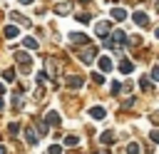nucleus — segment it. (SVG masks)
<instances>
[{
    "instance_id": "obj_1",
    "label": "nucleus",
    "mask_w": 159,
    "mask_h": 154,
    "mask_svg": "<svg viewBox=\"0 0 159 154\" xmlns=\"http://www.w3.org/2000/svg\"><path fill=\"white\" fill-rule=\"evenodd\" d=\"M12 57H15V62L20 65V70L27 75V72H30V62H32V60H30V55H27V52H15Z\"/></svg>"
},
{
    "instance_id": "obj_2",
    "label": "nucleus",
    "mask_w": 159,
    "mask_h": 154,
    "mask_svg": "<svg viewBox=\"0 0 159 154\" xmlns=\"http://www.w3.org/2000/svg\"><path fill=\"white\" fill-rule=\"evenodd\" d=\"M80 60L87 62V65L94 62V60H97V47H87V50H82V52H80Z\"/></svg>"
},
{
    "instance_id": "obj_3",
    "label": "nucleus",
    "mask_w": 159,
    "mask_h": 154,
    "mask_svg": "<svg viewBox=\"0 0 159 154\" xmlns=\"http://www.w3.org/2000/svg\"><path fill=\"white\" fill-rule=\"evenodd\" d=\"M132 17H134V22H137L139 27H144V25H149V17H147V12H142V10H137V12L132 15Z\"/></svg>"
},
{
    "instance_id": "obj_4",
    "label": "nucleus",
    "mask_w": 159,
    "mask_h": 154,
    "mask_svg": "<svg viewBox=\"0 0 159 154\" xmlns=\"http://www.w3.org/2000/svg\"><path fill=\"white\" fill-rule=\"evenodd\" d=\"M94 32H97L99 37H104V35L109 32V20H102V22H97V25H94Z\"/></svg>"
},
{
    "instance_id": "obj_5",
    "label": "nucleus",
    "mask_w": 159,
    "mask_h": 154,
    "mask_svg": "<svg viewBox=\"0 0 159 154\" xmlns=\"http://www.w3.org/2000/svg\"><path fill=\"white\" fill-rule=\"evenodd\" d=\"M45 122H47V127H60V114L57 112H47L45 114Z\"/></svg>"
},
{
    "instance_id": "obj_6",
    "label": "nucleus",
    "mask_w": 159,
    "mask_h": 154,
    "mask_svg": "<svg viewBox=\"0 0 159 154\" xmlns=\"http://www.w3.org/2000/svg\"><path fill=\"white\" fill-rule=\"evenodd\" d=\"M82 84H84V79H82V77H77V75L67 77V87H72V89H80Z\"/></svg>"
},
{
    "instance_id": "obj_7",
    "label": "nucleus",
    "mask_w": 159,
    "mask_h": 154,
    "mask_svg": "<svg viewBox=\"0 0 159 154\" xmlns=\"http://www.w3.org/2000/svg\"><path fill=\"white\" fill-rule=\"evenodd\" d=\"M37 139H40V137L35 134V129H32V127H25V142H27V144H37Z\"/></svg>"
},
{
    "instance_id": "obj_8",
    "label": "nucleus",
    "mask_w": 159,
    "mask_h": 154,
    "mask_svg": "<svg viewBox=\"0 0 159 154\" xmlns=\"http://www.w3.org/2000/svg\"><path fill=\"white\" fill-rule=\"evenodd\" d=\"M70 10H72V2H57V5H55V12H57V15H67Z\"/></svg>"
},
{
    "instance_id": "obj_9",
    "label": "nucleus",
    "mask_w": 159,
    "mask_h": 154,
    "mask_svg": "<svg viewBox=\"0 0 159 154\" xmlns=\"http://www.w3.org/2000/svg\"><path fill=\"white\" fill-rule=\"evenodd\" d=\"M109 15H112V20H117V22H122V20L127 17V12H124L122 7H112V12H109Z\"/></svg>"
},
{
    "instance_id": "obj_10",
    "label": "nucleus",
    "mask_w": 159,
    "mask_h": 154,
    "mask_svg": "<svg viewBox=\"0 0 159 154\" xmlns=\"http://www.w3.org/2000/svg\"><path fill=\"white\" fill-rule=\"evenodd\" d=\"M70 40H72L75 45H84L89 37H87V35H82V32H72V35H70Z\"/></svg>"
},
{
    "instance_id": "obj_11",
    "label": "nucleus",
    "mask_w": 159,
    "mask_h": 154,
    "mask_svg": "<svg viewBox=\"0 0 159 154\" xmlns=\"http://www.w3.org/2000/svg\"><path fill=\"white\" fill-rule=\"evenodd\" d=\"M104 114H107L104 107H92V109H89V117H92V119H104Z\"/></svg>"
},
{
    "instance_id": "obj_12",
    "label": "nucleus",
    "mask_w": 159,
    "mask_h": 154,
    "mask_svg": "<svg viewBox=\"0 0 159 154\" xmlns=\"http://www.w3.org/2000/svg\"><path fill=\"white\" fill-rule=\"evenodd\" d=\"M17 32H20V30H17V25H7V27H5V37H7V40H15V37H17Z\"/></svg>"
},
{
    "instance_id": "obj_13",
    "label": "nucleus",
    "mask_w": 159,
    "mask_h": 154,
    "mask_svg": "<svg viewBox=\"0 0 159 154\" xmlns=\"http://www.w3.org/2000/svg\"><path fill=\"white\" fill-rule=\"evenodd\" d=\"M134 70V62H129V60H122V65H119V72L122 75H129Z\"/></svg>"
},
{
    "instance_id": "obj_14",
    "label": "nucleus",
    "mask_w": 159,
    "mask_h": 154,
    "mask_svg": "<svg viewBox=\"0 0 159 154\" xmlns=\"http://www.w3.org/2000/svg\"><path fill=\"white\" fill-rule=\"evenodd\" d=\"M109 37H112V40H114V42H117V45H122V42H124V40H127V35H124V32H122V30H114V32H112V35H109Z\"/></svg>"
},
{
    "instance_id": "obj_15",
    "label": "nucleus",
    "mask_w": 159,
    "mask_h": 154,
    "mask_svg": "<svg viewBox=\"0 0 159 154\" xmlns=\"http://www.w3.org/2000/svg\"><path fill=\"white\" fill-rule=\"evenodd\" d=\"M99 67H102V72H109L112 70V60L109 57H99Z\"/></svg>"
},
{
    "instance_id": "obj_16",
    "label": "nucleus",
    "mask_w": 159,
    "mask_h": 154,
    "mask_svg": "<svg viewBox=\"0 0 159 154\" xmlns=\"http://www.w3.org/2000/svg\"><path fill=\"white\" fill-rule=\"evenodd\" d=\"M99 142H102V144H112V142H114V134H112V132L107 129V132H102V137H99Z\"/></svg>"
},
{
    "instance_id": "obj_17",
    "label": "nucleus",
    "mask_w": 159,
    "mask_h": 154,
    "mask_svg": "<svg viewBox=\"0 0 159 154\" xmlns=\"http://www.w3.org/2000/svg\"><path fill=\"white\" fill-rule=\"evenodd\" d=\"M10 20H12V22H17V25H27V20H25L20 12H10Z\"/></svg>"
},
{
    "instance_id": "obj_18",
    "label": "nucleus",
    "mask_w": 159,
    "mask_h": 154,
    "mask_svg": "<svg viewBox=\"0 0 159 154\" xmlns=\"http://www.w3.org/2000/svg\"><path fill=\"white\" fill-rule=\"evenodd\" d=\"M22 45H25L27 50H37V40H32V37H25V40H22Z\"/></svg>"
},
{
    "instance_id": "obj_19",
    "label": "nucleus",
    "mask_w": 159,
    "mask_h": 154,
    "mask_svg": "<svg viewBox=\"0 0 159 154\" xmlns=\"http://www.w3.org/2000/svg\"><path fill=\"white\" fill-rule=\"evenodd\" d=\"M77 144H80V139H77V137H72V134H67V137H65V147H77Z\"/></svg>"
},
{
    "instance_id": "obj_20",
    "label": "nucleus",
    "mask_w": 159,
    "mask_h": 154,
    "mask_svg": "<svg viewBox=\"0 0 159 154\" xmlns=\"http://www.w3.org/2000/svg\"><path fill=\"white\" fill-rule=\"evenodd\" d=\"M2 79H5V82H12V79H15V70H12V67L5 70V72H2Z\"/></svg>"
},
{
    "instance_id": "obj_21",
    "label": "nucleus",
    "mask_w": 159,
    "mask_h": 154,
    "mask_svg": "<svg viewBox=\"0 0 159 154\" xmlns=\"http://www.w3.org/2000/svg\"><path fill=\"white\" fill-rule=\"evenodd\" d=\"M77 20H80L82 25H87V22L92 20V15H89V12H82V15H77Z\"/></svg>"
},
{
    "instance_id": "obj_22",
    "label": "nucleus",
    "mask_w": 159,
    "mask_h": 154,
    "mask_svg": "<svg viewBox=\"0 0 159 154\" xmlns=\"http://www.w3.org/2000/svg\"><path fill=\"white\" fill-rule=\"evenodd\" d=\"M127 154H139V144H127Z\"/></svg>"
},
{
    "instance_id": "obj_23",
    "label": "nucleus",
    "mask_w": 159,
    "mask_h": 154,
    "mask_svg": "<svg viewBox=\"0 0 159 154\" xmlns=\"http://www.w3.org/2000/svg\"><path fill=\"white\" fill-rule=\"evenodd\" d=\"M47 154H62V147H60V144H52V147L47 149Z\"/></svg>"
},
{
    "instance_id": "obj_24",
    "label": "nucleus",
    "mask_w": 159,
    "mask_h": 154,
    "mask_svg": "<svg viewBox=\"0 0 159 154\" xmlns=\"http://www.w3.org/2000/svg\"><path fill=\"white\" fill-rule=\"evenodd\" d=\"M92 79H94L97 84H102V82H104V75H102V72H94V75H92Z\"/></svg>"
},
{
    "instance_id": "obj_25",
    "label": "nucleus",
    "mask_w": 159,
    "mask_h": 154,
    "mask_svg": "<svg viewBox=\"0 0 159 154\" xmlns=\"http://www.w3.org/2000/svg\"><path fill=\"white\" fill-rule=\"evenodd\" d=\"M152 79H154V82H159V65H157V67H152Z\"/></svg>"
},
{
    "instance_id": "obj_26",
    "label": "nucleus",
    "mask_w": 159,
    "mask_h": 154,
    "mask_svg": "<svg viewBox=\"0 0 159 154\" xmlns=\"http://www.w3.org/2000/svg\"><path fill=\"white\" fill-rule=\"evenodd\" d=\"M149 137H152V142H154V144H159V129H154Z\"/></svg>"
},
{
    "instance_id": "obj_27",
    "label": "nucleus",
    "mask_w": 159,
    "mask_h": 154,
    "mask_svg": "<svg viewBox=\"0 0 159 154\" xmlns=\"http://www.w3.org/2000/svg\"><path fill=\"white\" fill-rule=\"evenodd\" d=\"M139 87H142V89H149V79H147V77H144V79H139Z\"/></svg>"
},
{
    "instance_id": "obj_28",
    "label": "nucleus",
    "mask_w": 159,
    "mask_h": 154,
    "mask_svg": "<svg viewBox=\"0 0 159 154\" xmlns=\"http://www.w3.org/2000/svg\"><path fill=\"white\" fill-rule=\"evenodd\" d=\"M119 89H122L119 82H112V94H119Z\"/></svg>"
},
{
    "instance_id": "obj_29",
    "label": "nucleus",
    "mask_w": 159,
    "mask_h": 154,
    "mask_svg": "<svg viewBox=\"0 0 159 154\" xmlns=\"http://www.w3.org/2000/svg\"><path fill=\"white\" fill-rule=\"evenodd\" d=\"M7 132H10V134H17V132H20V127H17V124H10V127H7Z\"/></svg>"
},
{
    "instance_id": "obj_30",
    "label": "nucleus",
    "mask_w": 159,
    "mask_h": 154,
    "mask_svg": "<svg viewBox=\"0 0 159 154\" xmlns=\"http://www.w3.org/2000/svg\"><path fill=\"white\" fill-rule=\"evenodd\" d=\"M20 2H22V5H30V2H32V0H20Z\"/></svg>"
},
{
    "instance_id": "obj_31",
    "label": "nucleus",
    "mask_w": 159,
    "mask_h": 154,
    "mask_svg": "<svg viewBox=\"0 0 159 154\" xmlns=\"http://www.w3.org/2000/svg\"><path fill=\"white\" fill-rule=\"evenodd\" d=\"M0 154H5V147H2V144H0Z\"/></svg>"
},
{
    "instance_id": "obj_32",
    "label": "nucleus",
    "mask_w": 159,
    "mask_h": 154,
    "mask_svg": "<svg viewBox=\"0 0 159 154\" xmlns=\"http://www.w3.org/2000/svg\"><path fill=\"white\" fill-rule=\"evenodd\" d=\"M154 35H157V40H159V27H157V30H154Z\"/></svg>"
},
{
    "instance_id": "obj_33",
    "label": "nucleus",
    "mask_w": 159,
    "mask_h": 154,
    "mask_svg": "<svg viewBox=\"0 0 159 154\" xmlns=\"http://www.w3.org/2000/svg\"><path fill=\"white\" fill-rule=\"evenodd\" d=\"M0 109H2V97H0Z\"/></svg>"
},
{
    "instance_id": "obj_34",
    "label": "nucleus",
    "mask_w": 159,
    "mask_h": 154,
    "mask_svg": "<svg viewBox=\"0 0 159 154\" xmlns=\"http://www.w3.org/2000/svg\"><path fill=\"white\" fill-rule=\"evenodd\" d=\"M2 89H5V87H2V84H0V94H2Z\"/></svg>"
},
{
    "instance_id": "obj_35",
    "label": "nucleus",
    "mask_w": 159,
    "mask_h": 154,
    "mask_svg": "<svg viewBox=\"0 0 159 154\" xmlns=\"http://www.w3.org/2000/svg\"><path fill=\"white\" fill-rule=\"evenodd\" d=\"M80 2H87V0H80Z\"/></svg>"
}]
</instances>
